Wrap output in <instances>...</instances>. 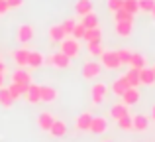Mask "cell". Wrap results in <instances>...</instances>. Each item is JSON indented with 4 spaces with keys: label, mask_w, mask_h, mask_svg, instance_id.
<instances>
[{
    "label": "cell",
    "mask_w": 155,
    "mask_h": 142,
    "mask_svg": "<svg viewBox=\"0 0 155 142\" xmlns=\"http://www.w3.org/2000/svg\"><path fill=\"white\" fill-rule=\"evenodd\" d=\"M47 63H49L51 67H55V69H67L69 65H71V59L67 57V55L63 54V51H57V54H51L49 57L45 59Z\"/></svg>",
    "instance_id": "3957f363"
},
{
    "label": "cell",
    "mask_w": 155,
    "mask_h": 142,
    "mask_svg": "<svg viewBox=\"0 0 155 142\" xmlns=\"http://www.w3.org/2000/svg\"><path fill=\"white\" fill-rule=\"evenodd\" d=\"M0 75H6V65L0 61Z\"/></svg>",
    "instance_id": "60d3db41"
},
{
    "label": "cell",
    "mask_w": 155,
    "mask_h": 142,
    "mask_svg": "<svg viewBox=\"0 0 155 142\" xmlns=\"http://www.w3.org/2000/svg\"><path fill=\"white\" fill-rule=\"evenodd\" d=\"M75 12L79 16H87L92 12V0H77L75 2Z\"/></svg>",
    "instance_id": "ffe728a7"
},
{
    "label": "cell",
    "mask_w": 155,
    "mask_h": 142,
    "mask_svg": "<svg viewBox=\"0 0 155 142\" xmlns=\"http://www.w3.org/2000/svg\"><path fill=\"white\" fill-rule=\"evenodd\" d=\"M12 83H16V85H30L31 83V75H30V71H26V69H16L14 73H12Z\"/></svg>",
    "instance_id": "9c48e42d"
},
{
    "label": "cell",
    "mask_w": 155,
    "mask_h": 142,
    "mask_svg": "<svg viewBox=\"0 0 155 142\" xmlns=\"http://www.w3.org/2000/svg\"><path fill=\"white\" fill-rule=\"evenodd\" d=\"M122 77L126 79V83H128L130 87H137V85H141L140 83V71H137V69H132V67H130V71L124 73Z\"/></svg>",
    "instance_id": "d4e9b609"
},
{
    "label": "cell",
    "mask_w": 155,
    "mask_h": 142,
    "mask_svg": "<svg viewBox=\"0 0 155 142\" xmlns=\"http://www.w3.org/2000/svg\"><path fill=\"white\" fill-rule=\"evenodd\" d=\"M145 63H147V61H145V57L141 54H132V59H130V67H132V69L140 71V69L145 67Z\"/></svg>",
    "instance_id": "f1b7e54d"
},
{
    "label": "cell",
    "mask_w": 155,
    "mask_h": 142,
    "mask_svg": "<svg viewBox=\"0 0 155 142\" xmlns=\"http://www.w3.org/2000/svg\"><path fill=\"white\" fill-rule=\"evenodd\" d=\"M12 59L18 67H28V57H30V50L28 47H18V50L12 51Z\"/></svg>",
    "instance_id": "52a82bcc"
},
{
    "label": "cell",
    "mask_w": 155,
    "mask_h": 142,
    "mask_svg": "<svg viewBox=\"0 0 155 142\" xmlns=\"http://www.w3.org/2000/svg\"><path fill=\"white\" fill-rule=\"evenodd\" d=\"M137 4H140V10L143 12H151L155 8V0H137Z\"/></svg>",
    "instance_id": "8d00e7d4"
},
{
    "label": "cell",
    "mask_w": 155,
    "mask_h": 142,
    "mask_svg": "<svg viewBox=\"0 0 155 142\" xmlns=\"http://www.w3.org/2000/svg\"><path fill=\"white\" fill-rule=\"evenodd\" d=\"M0 105H2L4 109H10L12 105H14V99H12L8 87H2V89H0Z\"/></svg>",
    "instance_id": "83f0119b"
},
{
    "label": "cell",
    "mask_w": 155,
    "mask_h": 142,
    "mask_svg": "<svg viewBox=\"0 0 155 142\" xmlns=\"http://www.w3.org/2000/svg\"><path fill=\"white\" fill-rule=\"evenodd\" d=\"M6 2H8V6H10V8H20L24 4V0H6Z\"/></svg>",
    "instance_id": "ab89813d"
},
{
    "label": "cell",
    "mask_w": 155,
    "mask_h": 142,
    "mask_svg": "<svg viewBox=\"0 0 155 142\" xmlns=\"http://www.w3.org/2000/svg\"><path fill=\"white\" fill-rule=\"evenodd\" d=\"M114 20L116 22H134V14H130V12H126L124 8L118 12H114Z\"/></svg>",
    "instance_id": "f546056e"
},
{
    "label": "cell",
    "mask_w": 155,
    "mask_h": 142,
    "mask_svg": "<svg viewBox=\"0 0 155 142\" xmlns=\"http://www.w3.org/2000/svg\"><path fill=\"white\" fill-rule=\"evenodd\" d=\"M8 10H10V6H8V2H6V0H0V14H6V12Z\"/></svg>",
    "instance_id": "f35d334b"
},
{
    "label": "cell",
    "mask_w": 155,
    "mask_h": 142,
    "mask_svg": "<svg viewBox=\"0 0 155 142\" xmlns=\"http://www.w3.org/2000/svg\"><path fill=\"white\" fill-rule=\"evenodd\" d=\"M118 126H120L122 130H132V126H134L132 115H128V116H124V119H120V120H118Z\"/></svg>",
    "instance_id": "e575fe53"
},
{
    "label": "cell",
    "mask_w": 155,
    "mask_h": 142,
    "mask_svg": "<svg viewBox=\"0 0 155 142\" xmlns=\"http://www.w3.org/2000/svg\"><path fill=\"white\" fill-rule=\"evenodd\" d=\"M132 123H134V126H132V130H137V132H145L149 128V119L145 115H136V116H132Z\"/></svg>",
    "instance_id": "4fadbf2b"
},
{
    "label": "cell",
    "mask_w": 155,
    "mask_h": 142,
    "mask_svg": "<svg viewBox=\"0 0 155 142\" xmlns=\"http://www.w3.org/2000/svg\"><path fill=\"white\" fill-rule=\"evenodd\" d=\"M100 65L104 67V69H120L122 67V63H120V57H118V51H106L104 50V54L100 55Z\"/></svg>",
    "instance_id": "7a4b0ae2"
},
{
    "label": "cell",
    "mask_w": 155,
    "mask_h": 142,
    "mask_svg": "<svg viewBox=\"0 0 155 142\" xmlns=\"http://www.w3.org/2000/svg\"><path fill=\"white\" fill-rule=\"evenodd\" d=\"M49 132H51V136H55V138H61V136L67 134V126H65L63 120H55L53 126L49 128Z\"/></svg>",
    "instance_id": "484cf974"
},
{
    "label": "cell",
    "mask_w": 155,
    "mask_h": 142,
    "mask_svg": "<svg viewBox=\"0 0 155 142\" xmlns=\"http://www.w3.org/2000/svg\"><path fill=\"white\" fill-rule=\"evenodd\" d=\"M4 87V75H0V89Z\"/></svg>",
    "instance_id": "b9f144b4"
},
{
    "label": "cell",
    "mask_w": 155,
    "mask_h": 142,
    "mask_svg": "<svg viewBox=\"0 0 155 142\" xmlns=\"http://www.w3.org/2000/svg\"><path fill=\"white\" fill-rule=\"evenodd\" d=\"M153 71H155V67H153Z\"/></svg>",
    "instance_id": "bcb514c9"
},
{
    "label": "cell",
    "mask_w": 155,
    "mask_h": 142,
    "mask_svg": "<svg viewBox=\"0 0 155 142\" xmlns=\"http://www.w3.org/2000/svg\"><path fill=\"white\" fill-rule=\"evenodd\" d=\"M151 119L155 120V105H153V109H151Z\"/></svg>",
    "instance_id": "7bdbcfd3"
},
{
    "label": "cell",
    "mask_w": 155,
    "mask_h": 142,
    "mask_svg": "<svg viewBox=\"0 0 155 142\" xmlns=\"http://www.w3.org/2000/svg\"><path fill=\"white\" fill-rule=\"evenodd\" d=\"M28 87H30V85H16V83H10V85H8V91H10L12 99L18 101V99H22V97L26 95Z\"/></svg>",
    "instance_id": "44dd1931"
},
{
    "label": "cell",
    "mask_w": 155,
    "mask_h": 142,
    "mask_svg": "<svg viewBox=\"0 0 155 142\" xmlns=\"http://www.w3.org/2000/svg\"><path fill=\"white\" fill-rule=\"evenodd\" d=\"M130 115V111H128V107H126L124 103H118V105H114L112 109H110V116H112L114 120H120V119H124V116H128Z\"/></svg>",
    "instance_id": "e0dca14e"
},
{
    "label": "cell",
    "mask_w": 155,
    "mask_h": 142,
    "mask_svg": "<svg viewBox=\"0 0 155 142\" xmlns=\"http://www.w3.org/2000/svg\"><path fill=\"white\" fill-rule=\"evenodd\" d=\"M55 120H57L55 116H53L51 113H47V111H45V113H41V115L38 116V126L41 128L43 132H49V128L53 126V123H55Z\"/></svg>",
    "instance_id": "30bf717a"
},
{
    "label": "cell",
    "mask_w": 155,
    "mask_h": 142,
    "mask_svg": "<svg viewBox=\"0 0 155 142\" xmlns=\"http://www.w3.org/2000/svg\"><path fill=\"white\" fill-rule=\"evenodd\" d=\"M43 63H45V55H43L41 51H30V57H28V67L38 69V67L43 65Z\"/></svg>",
    "instance_id": "9a60e30c"
},
{
    "label": "cell",
    "mask_w": 155,
    "mask_h": 142,
    "mask_svg": "<svg viewBox=\"0 0 155 142\" xmlns=\"http://www.w3.org/2000/svg\"><path fill=\"white\" fill-rule=\"evenodd\" d=\"M75 26H77V22H75L73 18H67V20H65L63 24H61V28H63V32H65L67 36H71V34H73V30H75Z\"/></svg>",
    "instance_id": "836d02e7"
},
{
    "label": "cell",
    "mask_w": 155,
    "mask_h": 142,
    "mask_svg": "<svg viewBox=\"0 0 155 142\" xmlns=\"http://www.w3.org/2000/svg\"><path fill=\"white\" fill-rule=\"evenodd\" d=\"M151 14H153V18H155V8H153V10H151Z\"/></svg>",
    "instance_id": "ee69618b"
},
{
    "label": "cell",
    "mask_w": 155,
    "mask_h": 142,
    "mask_svg": "<svg viewBox=\"0 0 155 142\" xmlns=\"http://www.w3.org/2000/svg\"><path fill=\"white\" fill-rule=\"evenodd\" d=\"M137 101H140V91H137V87H130L128 91L122 95V103H124L126 107H130V105H136Z\"/></svg>",
    "instance_id": "5bb4252c"
},
{
    "label": "cell",
    "mask_w": 155,
    "mask_h": 142,
    "mask_svg": "<svg viewBox=\"0 0 155 142\" xmlns=\"http://www.w3.org/2000/svg\"><path fill=\"white\" fill-rule=\"evenodd\" d=\"M26 101L28 103H31V105H35V103H39L41 101V97H39V85H35V83H30V87H28V91H26Z\"/></svg>",
    "instance_id": "2e32d148"
},
{
    "label": "cell",
    "mask_w": 155,
    "mask_h": 142,
    "mask_svg": "<svg viewBox=\"0 0 155 142\" xmlns=\"http://www.w3.org/2000/svg\"><path fill=\"white\" fill-rule=\"evenodd\" d=\"M84 32H87V28H84L83 24H77L75 30H73V34H71V38H75L77 42H79V40H83V38H84Z\"/></svg>",
    "instance_id": "d590c367"
},
{
    "label": "cell",
    "mask_w": 155,
    "mask_h": 142,
    "mask_svg": "<svg viewBox=\"0 0 155 142\" xmlns=\"http://www.w3.org/2000/svg\"><path fill=\"white\" fill-rule=\"evenodd\" d=\"M84 42L87 43H100L102 42V32H100V28H92V30H87L84 32Z\"/></svg>",
    "instance_id": "d6986e66"
},
{
    "label": "cell",
    "mask_w": 155,
    "mask_h": 142,
    "mask_svg": "<svg viewBox=\"0 0 155 142\" xmlns=\"http://www.w3.org/2000/svg\"><path fill=\"white\" fill-rule=\"evenodd\" d=\"M124 10L130 12V14H137V12H140V4H137V0H124Z\"/></svg>",
    "instance_id": "1f68e13d"
},
{
    "label": "cell",
    "mask_w": 155,
    "mask_h": 142,
    "mask_svg": "<svg viewBox=\"0 0 155 142\" xmlns=\"http://www.w3.org/2000/svg\"><path fill=\"white\" fill-rule=\"evenodd\" d=\"M104 142H110V140H104Z\"/></svg>",
    "instance_id": "f6af8a7d"
},
{
    "label": "cell",
    "mask_w": 155,
    "mask_h": 142,
    "mask_svg": "<svg viewBox=\"0 0 155 142\" xmlns=\"http://www.w3.org/2000/svg\"><path fill=\"white\" fill-rule=\"evenodd\" d=\"M57 89L49 87V85H39V97H41L43 103H55L57 101Z\"/></svg>",
    "instance_id": "ba28073f"
},
{
    "label": "cell",
    "mask_w": 155,
    "mask_h": 142,
    "mask_svg": "<svg viewBox=\"0 0 155 142\" xmlns=\"http://www.w3.org/2000/svg\"><path fill=\"white\" fill-rule=\"evenodd\" d=\"M124 8V0H108V10L110 12H118Z\"/></svg>",
    "instance_id": "74e56055"
},
{
    "label": "cell",
    "mask_w": 155,
    "mask_h": 142,
    "mask_svg": "<svg viewBox=\"0 0 155 142\" xmlns=\"http://www.w3.org/2000/svg\"><path fill=\"white\" fill-rule=\"evenodd\" d=\"M110 87L106 83H94L91 87V95H92V103L94 105H100L102 101L106 99V95H108Z\"/></svg>",
    "instance_id": "5b68a950"
},
{
    "label": "cell",
    "mask_w": 155,
    "mask_h": 142,
    "mask_svg": "<svg viewBox=\"0 0 155 142\" xmlns=\"http://www.w3.org/2000/svg\"><path fill=\"white\" fill-rule=\"evenodd\" d=\"M106 130H108V119H104V116H94V119H92V124H91V132H94V134H104Z\"/></svg>",
    "instance_id": "8fae6325"
},
{
    "label": "cell",
    "mask_w": 155,
    "mask_h": 142,
    "mask_svg": "<svg viewBox=\"0 0 155 142\" xmlns=\"http://www.w3.org/2000/svg\"><path fill=\"white\" fill-rule=\"evenodd\" d=\"M49 38L53 40V42H57V43H61L65 38H67V34L63 32L61 24H55V26H51V28H49Z\"/></svg>",
    "instance_id": "cb8c5ba5"
},
{
    "label": "cell",
    "mask_w": 155,
    "mask_h": 142,
    "mask_svg": "<svg viewBox=\"0 0 155 142\" xmlns=\"http://www.w3.org/2000/svg\"><path fill=\"white\" fill-rule=\"evenodd\" d=\"M110 89H112V93H114L116 97H122V95H124V93L130 89V85L126 83L124 77H118V79H114V83H112V87H110Z\"/></svg>",
    "instance_id": "ac0fdd59"
},
{
    "label": "cell",
    "mask_w": 155,
    "mask_h": 142,
    "mask_svg": "<svg viewBox=\"0 0 155 142\" xmlns=\"http://www.w3.org/2000/svg\"><path fill=\"white\" fill-rule=\"evenodd\" d=\"M87 50H88V54H91L92 57H100V55L104 54L102 43H87Z\"/></svg>",
    "instance_id": "4dcf8cb0"
},
{
    "label": "cell",
    "mask_w": 155,
    "mask_h": 142,
    "mask_svg": "<svg viewBox=\"0 0 155 142\" xmlns=\"http://www.w3.org/2000/svg\"><path fill=\"white\" fill-rule=\"evenodd\" d=\"M132 28H134V22H116V34L120 36V38H128L130 34H132Z\"/></svg>",
    "instance_id": "603a6c76"
},
{
    "label": "cell",
    "mask_w": 155,
    "mask_h": 142,
    "mask_svg": "<svg viewBox=\"0 0 155 142\" xmlns=\"http://www.w3.org/2000/svg\"><path fill=\"white\" fill-rule=\"evenodd\" d=\"M59 47H61L59 51H63V54L67 55L69 59H75L77 55L81 54V46H79V42H77L75 38H71V36H67V38H65L63 42L59 43Z\"/></svg>",
    "instance_id": "6da1fadb"
},
{
    "label": "cell",
    "mask_w": 155,
    "mask_h": 142,
    "mask_svg": "<svg viewBox=\"0 0 155 142\" xmlns=\"http://www.w3.org/2000/svg\"><path fill=\"white\" fill-rule=\"evenodd\" d=\"M92 119H94V116H92L91 113H81V115L77 116V120H75V126L79 128V130H91Z\"/></svg>",
    "instance_id": "7c38bea8"
},
{
    "label": "cell",
    "mask_w": 155,
    "mask_h": 142,
    "mask_svg": "<svg viewBox=\"0 0 155 142\" xmlns=\"http://www.w3.org/2000/svg\"><path fill=\"white\" fill-rule=\"evenodd\" d=\"M118 57H120V63H122V65H130L132 51H130V50H118Z\"/></svg>",
    "instance_id": "d6a6232c"
},
{
    "label": "cell",
    "mask_w": 155,
    "mask_h": 142,
    "mask_svg": "<svg viewBox=\"0 0 155 142\" xmlns=\"http://www.w3.org/2000/svg\"><path fill=\"white\" fill-rule=\"evenodd\" d=\"M100 73H102V65L96 61H87L83 65V79L92 81V79H98Z\"/></svg>",
    "instance_id": "277c9868"
},
{
    "label": "cell",
    "mask_w": 155,
    "mask_h": 142,
    "mask_svg": "<svg viewBox=\"0 0 155 142\" xmlns=\"http://www.w3.org/2000/svg\"><path fill=\"white\" fill-rule=\"evenodd\" d=\"M16 40H18L20 43H30L31 40H34V28L30 26V24H20L18 30H16Z\"/></svg>",
    "instance_id": "8992f818"
},
{
    "label": "cell",
    "mask_w": 155,
    "mask_h": 142,
    "mask_svg": "<svg viewBox=\"0 0 155 142\" xmlns=\"http://www.w3.org/2000/svg\"><path fill=\"white\" fill-rule=\"evenodd\" d=\"M81 24H83V26L87 28V30H92V28H98V16H96L94 12H91V14L83 16Z\"/></svg>",
    "instance_id": "4316f807"
},
{
    "label": "cell",
    "mask_w": 155,
    "mask_h": 142,
    "mask_svg": "<svg viewBox=\"0 0 155 142\" xmlns=\"http://www.w3.org/2000/svg\"><path fill=\"white\" fill-rule=\"evenodd\" d=\"M140 83L141 85H153L155 83V71L149 69V67L140 69Z\"/></svg>",
    "instance_id": "7402d4cb"
}]
</instances>
